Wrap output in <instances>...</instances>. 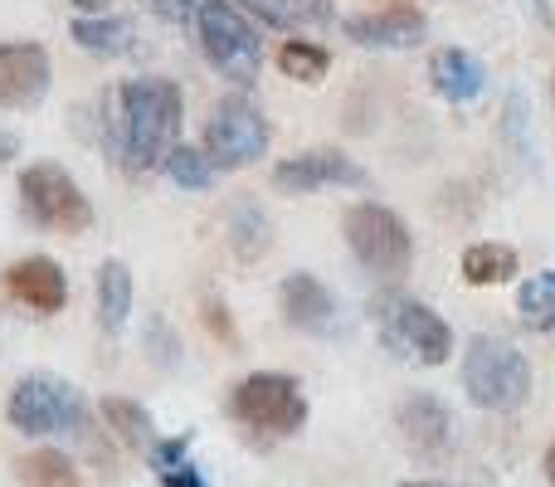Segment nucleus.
<instances>
[{
	"label": "nucleus",
	"instance_id": "f257e3e1",
	"mask_svg": "<svg viewBox=\"0 0 555 487\" xmlns=\"http://www.w3.org/2000/svg\"><path fill=\"white\" fill-rule=\"evenodd\" d=\"M185 93L171 78H127L117 88V156L127 171H156L181 146Z\"/></svg>",
	"mask_w": 555,
	"mask_h": 487
},
{
	"label": "nucleus",
	"instance_id": "f03ea898",
	"mask_svg": "<svg viewBox=\"0 0 555 487\" xmlns=\"http://www.w3.org/2000/svg\"><path fill=\"white\" fill-rule=\"evenodd\" d=\"M5 420H10V430L29 434V439H49V434L83 439L88 434V405H83V390L68 385L64 375L29 371V375H20L15 390H10Z\"/></svg>",
	"mask_w": 555,
	"mask_h": 487
},
{
	"label": "nucleus",
	"instance_id": "7ed1b4c3",
	"mask_svg": "<svg viewBox=\"0 0 555 487\" xmlns=\"http://www.w3.org/2000/svg\"><path fill=\"white\" fill-rule=\"evenodd\" d=\"M463 390L478 410L512 414L531 400V361L502 336H473L463 351Z\"/></svg>",
	"mask_w": 555,
	"mask_h": 487
},
{
	"label": "nucleus",
	"instance_id": "20e7f679",
	"mask_svg": "<svg viewBox=\"0 0 555 487\" xmlns=\"http://www.w3.org/2000/svg\"><path fill=\"white\" fill-rule=\"evenodd\" d=\"M195 39H201L210 68H220V78L249 88L263 74V39L259 25L244 15L234 0H201V15H195Z\"/></svg>",
	"mask_w": 555,
	"mask_h": 487
},
{
	"label": "nucleus",
	"instance_id": "39448f33",
	"mask_svg": "<svg viewBox=\"0 0 555 487\" xmlns=\"http://www.w3.org/2000/svg\"><path fill=\"white\" fill-rule=\"evenodd\" d=\"M230 420L263 439H293L307 424V390L287 371H254L230 390Z\"/></svg>",
	"mask_w": 555,
	"mask_h": 487
},
{
	"label": "nucleus",
	"instance_id": "423d86ee",
	"mask_svg": "<svg viewBox=\"0 0 555 487\" xmlns=\"http://www.w3.org/2000/svg\"><path fill=\"white\" fill-rule=\"evenodd\" d=\"M20 210L29 225L49 234H88L93 230V205L83 185L64 171L59 162H35L20 176Z\"/></svg>",
	"mask_w": 555,
	"mask_h": 487
},
{
	"label": "nucleus",
	"instance_id": "0eeeda50",
	"mask_svg": "<svg viewBox=\"0 0 555 487\" xmlns=\"http://www.w3.org/2000/svg\"><path fill=\"white\" fill-rule=\"evenodd\" d=\"M273 142V127L263 117L259 103H249L244 93H230L210 107L205 123V156L215 162V171H244L254 166Z\"/></svg>",
	"mask_w": 555,
	"mask_h": 487
},
{
	"label": "nucleus",
	"instance_id": "6e6552de",
	"mask_svg": "<svg viewBox=\"0 0 555 487\" xmlns=\"http://www.w3.org/2000/svg\"><path fill=\"white\" fill-rule=\"evenodd\" d=\"M346 244H351L356 264L371 268L375 278H400L414 258V234L390 205L380 201H361L346 210Z\"/></svg>",
	"mask_w": 555,
	"mask_h": 487
},
{
	"label": "nucleus",
	"instance_id": "1a4fd4ad",
	"mask_svg": "<svg viewBox=\"0 0 555 487\" xmlns=\"http://www.w3.org/2000/svg\"><path fill=\"white\" fill-rule=\"evenodd\" d=\"M375 322L390 351L414 356L420 366H443L453 356V332L429 303H414V297H385L375 307Z\"/></svg>",
	"mask_w": 555,
	"mask_h": 487
},
{
	"label": "nucleus",
	"instance_id": "9d476101",
	"mask_svg": "<svg viewBox=\"0 0 555 487\" xmlns=\"http://www.w3.org/2000/svg\"><path fill=\"white\" fill-rule=\"evenodd\" d=\"M326 185H365V166L356 156L336 152V146H312V152H297L273 166L278 195H312Z\"/></svg>",
	"mask_w": 555,
	"mask_h": 487
},
{
	"label": "nucleus",
	"instance_id": "9b49d317",
	"mask_svg": "<svg viewBox=\"0 0 555 487\" xmlns=\"http://www.w3.org/2000/svg\"><path fill=\"white\" fill-rule=\"evenodd\" d=\"M49 78H54V68H49L44 44H35V39L0 44V107H10V113L39 107L49 93Z\"/></svg>",
	"mask_w": 555,
	"mask_h": 487
},
{
	"label": "nucleus",
	"instance_id": "f8f14e48",
	"mask_svg": "<svg viewBox=\"0 0 555 487\" xmlns=\"http://www.w3.org/2000/svg\"><path fill=\"white\" fill-rule=\"evenodd\" d=\"M341 35L356 49H414L429 35V15L414 5H385V10H361V15L341 20Z\"/></svg>",
	"mask_w": 555,
	"mask_h": 487
},
{
	"label": "nucleus",
	"instance_id": "ddd939ff",
	"mask_svg": "<svg viewBox=\"0 0 555 487\" xmlns=\"http://www.w3.org/2000/svg\"><path fill=\"white\" fill-rule=\"evenodd\" d=\"M278 307H283V322L297 326V332H307V336H326L336 326V293L317 273H307V268H297V273L283 278Z\"/></svg>",
	"mask_w": 555,
	"mask_h": 487
},
{
	"label": "nucleus",
	"instance_id": "4468645a",
	"mask_svg": "<svg viewBox=\"0 0 555 487\" xmlns=\"http://www.w3.org/2000/svg\"><path fill=\"white\" fill-rule=\"evenodd\" d=\"M5 283H10V297L25 303L29 312H39V317H54L59 307L68 303L64 268H59L54 258H44V254H29V258H20V264H10Z\"/></svg>",
	"mask_w": 555,
	"mask_h": 487
},
{
	"label": "nucleus",
	"instance_id": "2eb2a0df",
	"mask_svg": "<svg viewBox=\"0 0 555 487\" xmlns=\"http://www.w3.org/2000/svg\"><path fill=\"white\" fill-rule=\"evenodd\" d=\"M395 424H400L404 444H414V449H424V453L449 449V439H453L449 405H443L439 395H429V390H414L410 400H400V410H395Z\"/></svg>",
	"mask_w": 555,
	"mask_h": 487
},
{
	"label": "nucleus",
	"instance_id": "dca6fc26",
	"mask_svg": "<svg viewBox=\"0 0 555 487\" xmlns=\"http://www.w3.org/2000/svg\"><path fill=\"white\" fill-rule=\"evenodd\" d=\"M429 84L443 103H473V98L488 88V68H482L478 54L459 44H443L429 54Z\"/></svg>",
	"mask_w": 555,
	"mask_h": 487
},
{
	"label": "nucleus",
	"instance_id": "f3484780",
	"mask_svg": "<svg viewBox=\"0 0 555 487\" xmlns=\"http://www.w3.org/2000/svg\"><path fill=\"white\" fill-rule=\"evenodd\" d=\"M93 297H98V326L103 332H122L127 317H132V268L122 264V258H103L98 264V278H93Z\"/></svg>",
	"mask_w": 555,
	"mask_h": 487
},
{
	"label": "nucleus",
	"instance_id": "a211bd4d",
	"mask_svg": "<svg viewBox=\"0 0 555 487\" xmlns=\"http://www.w3.org/2000/svg\"><path fill=\"white\" fill-rule=\"evenodd\" d=\"M234 5L273 29H307V25L326 29L336 20L332 0H234Z\"/></svg>",
	"mask_w": 555,
	"mask_h": 487
},
{
	"label": "nucleus",
	"instance_id": "6ab92c4d",
	"mask_svg": "<svg viewBox=\"0 0 555 487\" xmlns=\"http://www.w3.org/2000/svg\"><path fill=\"white\" fill-rule=\"evenodd\" d=\"M74 44L98 59H122L132 49V20L127 15H78L74 20Z\"/></svg>",
	"mask_w": 555,
	"mask_h": 487
},
{
	"label": "nucleus",
	"instance_id": "aec40b11",
	"mask_svg": "<svg viewBox=\"0 0 555 487\" xmlns=\"http://www.w3.org/2000/svg\"><path fill=\"white\" fill-rule=\"evenodd\" d=\"M521 273V258L512 244H498V240H482V244H468L463 248V278L473 287H502Z\"/></svg>",
	"mask_w": 555,
	"mask_h": 487
},
{
	"label": "nucleus",
	"instance_id": "412c9836",
	"mask_svg": "<svg viewBox=\"0 0 555 487\" xmlns=\"http://www.w3.org/2000/svg\"><path fill=\"white\" fill-rule=\"evenodd\" d=\"M273 244V220L259 201H240L230 210V248L240 264H259Z\"/></svg>",
	"mask_w": 555,
	"mask_h": 487
},
{
	"label": "nucleus",
	"instance_id": "4be33fe9",
	"mask_svg": "<svg viewBox=\"0 0 555 487\" xmlns=\"http://www.w3.org/2000/svg\"><path fill=\"white\" fill-rule=\"evenodd\" d=\"M15 478H20V487H83L74 459H68V453H59V449L25 453V459L15 463Z\"/></svg>",
	"mask_w": 555,
	"mask_h": 487
},
{
	"label": "nucleus",
	"instance_id": "5701e85b",
	"mask_svg": "<svg viewBox=\"0 0 555 487\" xmlns=\"http://www.w3.org/2000/svg\"><path fill=\"white\" fill-rule=\"evenodd\" d=\"M103 420L113 424V434L127 444V449H156V430H152V414L142 410L137 400H122V395H107L103 400Z\"/></svg>",
	"mask_w": 555,
	"mask_h": 487
},
{
	"label": "nucleus",
	"instance_id": "b1692460",
	"mask_svg": "<svg viewBox=\"0 0 555 487\" xmlns=\"http://www.w3.org/2000/svg\"><path fill=\"white\" fill-rule=\"evenodd\" d=\"M517 312L531 332H555V268L531 273L517 293Z\"/></svg>",
	"mask_w": 555,
	"mask_h": 487
},
{
	"label": "nucleus",
	"instance_id": "393cba45",
	"mask_svg": "<svg viewBox=\"0 0 555 487\" xmlns=\"http://www.w3.org/2000/svg\"><path fill=\"white\" fill-rule=\"evenodd\" d=\"M278 68H283L287 78H297V84H322L326 68H332V54H326L322 44H312V39H283Z\"/></svg>",
	"mask_w": 555,
	"mask_h": 487
},
{
	"label": "nucleus",
	"instance_id": "a878e982",
	"mask_svg": "<svg viewBox=\"0 0 555 487\" xmlns=\"http://www.w3.org/2000/svg\"><path fill=\"white\" fill-rule=\"evenodd\" d=\"M162 171L171 176V181L181 185V191H210L215 176H220V171H215V162L205 156V146H185V142L176 146L171 156H166Z\"/></svg>",
	"mask_w": 555,
	"mask_h": 487
},
{
	"label": "nucleus",
	"instance_id": "bb28decb",
	"mask_svg": "<svg viewBox=\"0 0 555 487\" xmlns=\"http://www.w3.org/2000/svg\"><path fill=\"white\" fill-rule=\"evenodd\" d=\"M152 10L162 20H171V25H195V15H201V0H152Z\"/></svg>",
	"mask_w": 555,
	"mask_h": 487
},
{
	"label": "nucleus",
	"instance_id": "cd10ccee",
	"mask_svg": "<svg viewBox=\"0 0 555 487\" xmlns=\"http://www.w3.org/2000/svg\"><path fill=\"white\" fill-rule=\"evenodd\" d=\"M205 322H210V332L215 336H224V342H240V336H234V326H230V307L224 303H205Z\"/></svg>",
	"mask_w": 555,
	"mask_h": 487
},
{
	"label": "nucleus",
	"instance_id": "c85d7f7f",
	"mask_svg": "<svg viewBox=\"0 0 555 487\" xmlns=\"http://www.w3.org/2000/svg\"><path fill=\"white\" fill-rule=\"evenodd\" d=\"M162 483H166V487H210V483L201 478V473L191 469V463H181V469H166V473H162Z\"/></svg>",
	"mask_w": 555,
	"mask_h": 487
},
{
	"label": "nucleus",
	"instance_id": "c756f323",
	"mask_svg": "<svg viewBox=\"0 0 555 487\" xmlns=\"http://www.w3.org/2000/svg\"><path fill=\"white\" fill-rule=\"evenodd\" d=\"M15 156H20V137L0 127V166H5V162H15Z\"/></svg>",
	"mask_w": 555,
	"mask_h": 487
},
{
	"label": "nucleus",
	"instance_id": "7c9ffc66",
	"mask_svg": "<svg viewBox=\"0 0 555 487\" xmlns=\"http://www.w3.org/2000/svg\"><path fill=\"white\" fill-rule=\"evenodd\" d=\"M83 15H107V0H74Z\"/></svg>",
	"mask_w": 555,
	"mask_h": 487
},
{
	"label": "nucleus",
	"instance_id": "2f4dec72",
	"mask_svg": "<svg viewBox=\"0 0 555 487\" xmlns=\"http://www.w3.org/2000/svg\"><path fill=\"white\" fill-rule=\"evenodd\" d=\"M541 469H546V478H551V487H555V444L546 449V463H541Z\"/></svg>",
	"mask_w": 555,
	"mask_h": 487
},
{
	"label": "nucleus",
	"instance_id": "473e14b6",
	"mask_svg": "<svg viewBox=\"0 0 555 487\" xmlns=\"http://www.w3.org/2000/svg\"><path fill=\"white\" fill-rule=\"evenodd\" d=\"M400 487H443V483H400Z\"/></svg>",
	"mask_w": 555,
	"mask_h": 487
}]
</instances>
